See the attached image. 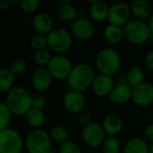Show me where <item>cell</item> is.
<instances>
[{"instance_id": "cell-1", "label": "cell", "mask_w": 153, "mask_h": 153, "mask_svg": "<svg viewBox=\"0 0 153 153\" xmlns=\"http://www.w3.org/2000/svg\"><path fill=\"white\" fill-rule=\"evenodd\" d=\"M95 77L94 69L90 64L79 63L74 65L66 82L70 90L84 93L92 87Z\"/></svg>"}, {"instance_id": "cell-2", "label": "cell", "mask_w": 153, "mask_h": 153, "mask_svg": "<svg viewBox=\"0 0 153 153\" xmlns=\"http://www.w3.org/2000/svg\"><path fill=\"white\" fill-rule=\"evenodd\" d=\"M32 98L25 88L16 86L7 92L4 103L13 115L22 117L32 108Z\"/></svg>"}, {"instance_id": "cell-3", "label": "cell", "mask_w": 153, "mask_h": 153, "mask_svg": "<svg viewBox=\"0 0 153 153\" xmlns=\"http://www.w3.org/2000/svg\"><path fill=\"white\" fill-rule=\"evenodd\" d=\"M95 65L100 74L112 76L120 69V55L112 48H105L97 54L95 58Z\"/></svg>"}, {"instance_id": "cell-4", "label": "cell", "mask_w": 153, "mask_h": 153, "mask_svg": "<svg viewBox=\"0 0 153 153\" xmlns=\"http://www.w3.org/2000/svg\"><path fill=\"white\" fill-rule=\"evenodd\" d=\"M126 39L134 45H143L152 39V32L146 22L133 19L124 26Z\"/></svg>"}, {"instance_id": "cell-5", "label": "cell", "mask_w": 153, "mask_h": 153, "mask_svg": "<svg viewBox=\"0 0 153 153\" xmlns=\"http://www.w3.org/2000/svg\"><path fill=\"white\" fill-rule=\"evenodd\" d=\"M52 140L49 134L41 129L31 131L25 139V149L28 153H48L51 151Z\"/></svg>"}, {"instance_id": "cell-6", "label": "cell", "mask_w": 153, "mask_h": 153, "mask_svg": "<svg viewBox=\"0 0 153 153\" xmlns=\"http://www.w3.org/2000/svg\"><path fill=\"white\" fill-rule=\"evenodd\" d=\"M48 48L57 55H63L70 50L73 45L71 33L64 28H55L48 36Z\"/></svg>"}, {"instance_id": "cell-7", "label": "cell", "mask_w": 153, "mask_h": 153, "mask_svg": "<svg viewBox=\"0 0 153 153\" xmlns=\"http://www.w3.org/2000/svg\"><path fill=\"white\" fill-rule=\"evenodd\" d=\"M25 141L19 132L13 128L0 131V153H22Z\"/></svg>"}, {"instance_id": "cell-8", "label": "cell", "mask_w": 153, "mask_h": 153, "mask_svg": "<svg viewBox=\"0 0 153 153\" xmlns=\"http://www.w3.org/2000/svg\"><path fill=\"white\" fill-rule=\"evenodd\" d=\"M74 65L72 61L64 55L54 56L47 66V70L53 79L58 81L67 80L70 73L72 72Z\"/></svg>"}, {"instance_id": "cell-9", "label": "cell", "mask_w": 153, "mask_h": 153, "mask_svg": "<svg viewBox=\"0 0 153 153\" xmlns=\"http://www.w3.org/2000/svg\"><path fill=\"white\" fill-rule=\"evenodd\" d=\"M105 131L102 126L99 123L92 122L91 124L82 127V140L89 148H98L102 146L106 138Z\"/></svg>"}, {"instance_id": "cell-10", "label": "cell", "mask_w": 153, "mask_h": 153, "mask_svg": "<svg viewBox=\"0 0 153 153\" xmlns=\"http://www.w3.org/2000/svg\"><path fill=\"white\" fill-rule=\"evenodd\" d=\"M63 105L68 113L72 115L81 114L86 105L84 93L74 90H69L64 96Z\"/></svg>"}, {"instance_id": "cell-11", "label": "cell", "mask_w": 153, "mask_h": 153, "mask_svg": "<svg viewBox=\"0 0 153 153\" xmlns=\"http://www.w3.org/2000/svg\"><path fill=\"white\" fill-rule=\"evenodd\" d=\"M132 12L130 5L118 2L113 4L109 8V13H108V23L117 25V26H125L129 21L131 17Z\"/></svg>"}, {"instance_id": "cell-12", "label": "cell", "mask_w": 153, "mask_h": 153, "mask_svg": "<svg viewBox=\"0 0 153 153\" xmlns=\"http://www.w3.org/2000/svg\"><path fill=\"white\" fill-rule=\"evenodd\" d=\"M72 34L80 40H89L95 33V29L92 22L86 19L78 17L71 24Z\"/></svg>"}, {"instance_id": "cell-13", "label": "cell", "mask_w": 153, "mask_h": 153, "mask_svg": "<svg viewBox=\"0 0 153 153\" xmlns=\"http://www.w3.org/2000/svg\"><path fill=\"white\" fill-rule=\"evenodd\" d=\"M132 101L139 107H148L153 103V84L143 82L133 88Z\"/></svg>"}, {"instance_id": "cell-14", "label": "cell", "mask_w": 153, "mask_h": 153, "mask_svg": "<svg viewBox=\"0 0 153 153\" xmlns=\"http://www.w3.org/2000/svg\"><path fill=\"white\" fill-rule=\"evenodd\" d=\"M31 24L37 34H41L44 36H48L55 29L52 16L46 12H40L35 14Z\"/></svg>"}, {"instance_id": "cell-15", "label": "cell", "mask_w": 153, "mask_h": 153, "mask_svg": "<svg viewBox=\"0 0 153 153\" xmlns=\"http://www.w3.org/2000/svg\"><path fill=\"white\" fill-rule=\"evenodd\" d=\"M115 81L112 76L106 75V74H99L95 77L93 84H92V91L93 93L100 98L109 97L113 88L115 87Z\"/></svg>"}, {"instance_id": "cell-16", "label": "cell", "mask_w": 153, "mask_h": 153, "mask_svg": "<svg viewBox=\"0 0 153 153\" xmlns=\"http://www.w3.org/2000/svg\"><path fill=\"white\" fill-rule=\"evenodd\" d=\"M133 87L127 82H118L113 88L109 99L112 103L116 105H124L132 100Z\"/></svg>"}, {"instance_id": "cell-17", "label": "cell", "mask_w": 153, "mask_h": 153, "mask_svg": "<svg viewBox=\"0 0 153 153\" xmlns=\"http://www.w3.org/2000/svg\"><path fill=\"white\" fill-rule=\"evenodd\" d=\"M52 81L53 78L47 68L39 67L32 73L31 85L36 91L39 92H44L48 91L52 84Z\"/></svg>"}, {"instance_id": "cell-18", "label": "cell", "mask_w": 153, "mask_h": 153, "mask_svg": "<svg viewBox=\"0 0 153 153\" xmlns=\"http://www.w3.org/2000/svg\"><path fill=\"white\" fill-rule=\"evenodd\" d=\"M106 135L109 137L117 136L123 130V120L117 114H109L102 121L101 124Z\"/></svg>"}, {"instance_id": "cell-19", "label": "cell", "mask_w": 153, "mask_h": 153, "mask_svg": "<svg viewBox=\"0 0 153 153\" xmlns=\"http://www.w3.org/2000/svg\"><path fill=\"white\" fill-rule=\"evenodd\" d=\"M109 8L110 6L103 1H91L90 6V15L95 22H104L108 18Z\"/></svg>"}, {"instance_id": "cell-20", "label": "cell", "mask_w": 153, "mask_h": 153, "mask_svg": "<svg viewBox=\"0 0 153 153\" xmlns=\"http://www.w3.org/2000/svg\"><path fill=\"white\" fill-rule=\"evenodd\" d=\"M132 14L138 20H148L152 14L151 4L144 0H135L133 1L130 4Z\"/></svg>"}, {"instance_id": "cell-21", "label": "cell", "mask_w": 153, "mask_h": 153, "mask_svg": "<svg viewBox=\"0 0 153 153\" xmlns=\"http://www.w3.org/2000/svg\"><path fill=\"white\" fill-rule=\"evenodd\" d=\"M124 153H150V144L142 137H134L125 144Z\"/></svg>"}, {"instance_id": "cell-22", "label": "cell", "mask_w": 153, "mask_h": 153, "mask_svg": "<svg viewBox=\"0 0 153 153\" xmlns=\"http://www.w3.org/2000/svg\"><path fill=\"white\" fill-rule=\"evenodd\" d=\"M56 13L59 18L65 22H73L78 18V10L70 2H62L57 5Z\"/></svg>"}, {"instance_id": "cell-23", "label": "cell", "mask_w": 153, "mask_h": 153, "mask_svg": "<svg viewBox=\"0 0 153 153\" xmlns=\"http://www.w3.org/2000/svg\"><path fill=\"white\" fill-rule=\"evenodd\" d=\"M104 37L108 42L111 44H118L125 37L124 29L120 26L108 23L104 29Z\"/></svg>"}, {"instance_id": "cell-24", "label": "cell", "mask_w": 153, "mask_h": 153, "mask_svg": "<svg viewBox=\"0 0 153 153\" xmlns=\"http://www.w3.org/2000/svg\"><path fill=\"white\" fill-rule=\"evenodd\" d=\"M126 79L131 87H136L145 82V72L141 66H133L127 71Z\"/></svg>"}, {"instance_id": "cell-25", "label": "cell", "mask_w": 153, "mask_h": 153, "mask_svg": "<svg viewBox=\"0 0 153 153\" xmlns=\"http://www.w3.org/2000/svg\"><path fill=\"white\" fill-rule=\"evenodd\" d=\"M25 119L27 124L32 128H39L45 123L46 117L43 110L31 108L25 116Z\"/></svg>"}, {"instance_id": "cell-26", "label": "cell", "mask_w": 153, "mask_h": 153, "mask_svg": "<svg viewBox=\"0 0 153 153\" xmlns=\"http://www.w3.org/2000/svg\"><path fill=\"white\" fill-rule=\"evenodd\" d=\"M15 75L9 68H2L0 70V91L9 92L14 84Z\"/></svg>"}, {"instance_id": "cell-27", "label": "cell", "mask_w": 153, "mask_h": 153, "mask_svg": "<svg viewBox=\"0 0 153 153\" xmlns=\"http://www.w3.org/2000/svg\"><path fill=\"white\" fill-rule=\"evenodd\" d=\"M48 134H49V136H50L52 142L62 144V143L69 141V133L66 130V128L62 126H53L50 129Z\"/></svg>"}, {"instance_id": "cell-28", "label": "cell", "mask_w": 153, "mask_h": 153, "mask_svg": "<svg viewBox=\"0 0 153 153\" xmlns=\"http://www.w3.org/2000/svg\"><path fill=\"white\" fill-rule=\"evenodd\" d=\"M12 112L5 105L4 102L0 104V131H3L9 127L11 119H12Z\"/></svg>"}, {"instance_id": "cell-29", "label": "cell", "mask_w": 153, "mask_h": 153, "mask_svg": "<svg viewBox=\"0 0 153 153\" xmlns=\"http://www.w3.org/2000/svg\"><path fill=\"white\" fill-rule=\"evenodd\" d=\"M52 55L51 53L47 50H39V51H36L34 54V61L35 63L42 68H47V66L48 65L49 62L52 59Z\"/></svg>"}, {"instance_id": "cell-30", "label": "cell", "mask_w": 153, "mask_h": 153, "mask_svg": "<svg viewBox=\"0 0 153 153\" xmlns=\"http://www.w3.org/2000/svg\"><path fill=\"white\" fill-rule=\"evenodd\" d=\"M102 150L104 153H120L121 143L116 137H108L105 140Z\"/></svg>"}, {"instance_id": "cell-31", "label": "cell", "mask_w": 153, "mask_h": 153, "mask_svg": "<svg viewBox=\"0 0 153 153\" xmlns=\"http://www.w3.org/2000/svg\"><path fill=\"white\" fill-rule=\"evenodd\" d=\"M30 47L36 51L44 50L48 47V38L47 36L41 34H34L30 41Z\"/></svg>"}, {"instance_id": "cell-32", "label": "cell", "mask_w": 153, "mask_h": 153, "mask_svg": "<svg viewBox=\"0 0 153 153\" xmlns=\"http://www.w3.org/2000/svg\"><path fill=\"white\" fill-rule=\"evenodd\" d=\"M27 67H28V65L24 59L17 58L10 64L9 69L16 76V75H21L24 74L27 70Z\"/></svg>"}, {"instance_id": "cell-33", "label": "cell", "mask_w": 153, "mask_h": 153, "mask_svg": "<svg viewBox=\"0 0 153 153\" xmlns=\"http://www.w3.org/2000/svg\"><path fill=\"white\" fill-rule=\"evenodd\" d=\"M39 0H22L19 1L20 9L25 13H33L39 7Z\"/></svg>"}, {"instance_id": "cell-34", "label": "cell", "mask_w": 153, "mask_h": 153, "mask_svg": "<svg viewBox=\"0 0 153 153\" xmlns=\"http://www.w3.org/2000/svg\"><path fill=\"white\" fill-rule=\"evenodd\" d=\"M58 153H82L81 148L77 143L73 141H67L62 144H60Z\"/></svg>"}, {"instance_id": "cell-35", "label": "cell", "mask_w": 153, "mask_h": 153, "mask_svg": "<svg viewBox=\"0 0 153 153\" xmlns=\"http://www.w3.org/2000/svg\"><path fill=\"white\" fill-rule=\"evenodd\" d=\"M47 105V100L45 97L41 95H37L32 98V108L43 110L46 108Z\"/></svg>"}, {"instance_id": "cell-36", "label": "cell", "mask_w": 153, "mask_h": 153, "mask_svg": "<svg viewBox=\"0 0 153 153\" xmlns=\"http://www.w3.org/2000/svg\"><path fill=\"white\" fill-rule=\"evenodd\" d=\"M78 122L81 126H82V127L90 125L92 123L91 121V117L89 114L87 113H82V114H80L79 117H78Z\"/></svg>"}, {"instance_id": "cell-37", "label": "cell", "mask_w": 153, "mask_h": 153, "mask_svg": "<svg viewBox=\"0 0 153 153\" xmlns=\"http://www.w3.org/2000/svg\"><path fill=\"white\" fill-rule=\"evenodd\" d=\"M144 64L150 70L153 71V50L149 51L144 57Z\"/></svg>"}, {"instance_id": "cell-38", "label": "cell", "mask_w": 153, "mask_h": 153, "mask_svg": "<svg viewBox=\"0 0 153 153\" xmlns=\"http://www.w3.org/2000/svg\"><path fill=\"white\" fill-rule=\"evenodd\" d=\"M145 140L151 143H153V123L150 124L144 131Z\"/></svg>"}, {"instance_id": "cell-39", "label": "cell", "mask_w": 153, "mask_h": 153, "mask_svg": "<svg viewBox=\"0 0 153 153\" xmlns=\"http://www.w3.org/2000/svg\"><path fill=\"white\" fill-rule=\"evenodd\" d=\"M10 8V1L2 0L0 1V9L3 11H6Z\"/></svg>"}, {"instance_id": "cell-40", "label": "cell", "mask_w": 153, "mask_h": 153, "mask_svg": "<svg viewBox=\"0 0 153 153\" xmlns=\"http://www.w3.org/2000/svg\"><path fill=\"white\" fill-rule=\"evenodd\" d=\"M147 24H148V27H149V29H150V30H151V32H152V35L153 36V13L150 16V18L147 20Z\"/></svg>"}, {"instance_id": "cell-41", "label": "cell", "mask_w": 153, "mask_h": 153, "mask_svg": "<svg viewBox=\"0 0 153 153\" xmlns=\"http://www.w3.org/2000/svg\"><path fill=\"white\" fill-rule=\"evenodd\" d=\"M150 153H153V143L150 145Z\"/></svg>"}, {"instance_id": "cell-42", "label": "cell", "mask_w": 153, "mask_h": 153, "mask_svg": "<svg viewBox=\"0 0 153 153\" xmlns=\"http://www.w3.org/2000/svg\"><path fill=\"white\" fill-rule=\"evenodd\" d=\"M48 153H58V152H56V151H54V150H51V151H49V152H48Z\"/></svg>"}]
</instances>
